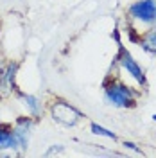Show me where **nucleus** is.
<instances>
[{
  "mask_svg": "<svg viewBox=\"0 0 156 158\" xmlns=\"http://www.w3.org/2000/svg\"><path fill=\"white\" fill-rule=\"evenodd\" d=\"M14 149V133L11 124H0V151Z\"/></svg>",
  "mask_w": 156,
  "mask_h": 158,
  "instance_id": "obj_6",
  "label": "nucleus"
},
{
  "mask_svg": "<svg viewBox=\"0 0 156 158\" xmlns=\"http://www.w3.org/2000/svg\"><path fill=\"white\" fill-rule=\"evenodd\" d=\"M129 15L135 20H142L146 23L156 22V0H138L129 7Z\"/></svg>",
  "mask_w": 156,
  "mask_h": 158,
  "instance_id": "obj_4",
  "label": "nucleus"
},
{
  "mask_svg": "<svg viewBox=\"0 0 156 158\" xmlns=\"http://www.w3.org/2000/svg\"><path fill=\"white\" fill-rule=\"evenodd\" d=\"M49 110H50V115H52V118H54L58 124H61V126H67V128H74L79 120L84 117V115H83V113L76 108V106H72V104H70L68 101L59 99V97H56L52 102H50Z\"/></svg>",
  "mask_w": 156,
  "mask_h": 158,
  "instance_id": "obj_2",
  "label": "nucleus"
},
{
  "mask_svg": "<svg viewBox=\"0 0 156 158\" xmlns=\"http://www.w3.org/2000/svg\"><path fill=\"white\" fill-rule=\"evenodd\" d=\"M104 97L117 108H133L137 102V94L117 77H108L104 81Z\"/></svg>",
  "mask_w": 156,
  "mask_h": 158,
  "instance_id": "obj_1",
  "label": "nucleus"
},
{
  "mask_svg": "<svg viewBox=\"0 0 156 158\" xmlns=\"http://www.w3.org/2000/svg\"><path fill=\"white\" fill-rule=\"evenodd\" d=\"M22 99H23V104L29 108L31 115H32V117H38L39 110H41V102H39L36 97H32V95H22Z\"/></svg>",
  "mask_w": 156,
  "mask_h": 158,
  "instance_id": "obj_7",
  "label": "nucleus"
},
{
  "mask_svg": "<svg viewBox=\"0 0 156 158\" xmlns=\"http://www.w3.org/2000/svg\"><path fill=\"white\" fill-rule=\"evenodd\" d=\"M117 59L118 63L122 65V69L127 70V74H131L133 77L138 81V85H142V86H146L147 85V79H146V74H144V70H142V67L138 65L137 61L133 59V56L127 52L126 49H124V45L118 41V54H117Z\"/></svg>",
  "mask_w": 156,
  "mask_h": 158,
  "instance_id": "obj_3",
  "label": "nucleus"
},
{
  "mask_svg": "<svg viewBox=\"0 0 156 158\" xmlns=\"http://www.w3.org/2000/svg\"><path fill=\"white\" fill-rule=\"evenodd\" d=\"M90 128H92V131H93V133H95V135H102V137H108V138H113V140H115V133H111V131H108L106 128H102V126H99V124H95V122H92V126H90Z\"/></svg>",
  "mask_w": 156,
  "mask_h": 158,
  "instance_id": "obj_8",
  "label": "nucleus"
},
{
  "mask_svg": "<svg viewBox=\"0 0 156 158\" xmlns=\"http://www.w3.org/2000/svg\"><path fill=\"white\" fill-rule=\"evenodd\" d=\"M154 29H156V22H154Z\"/></svg>",
  "mask_w": 156,
  "mask_h": 158,
  "instance_id": "obj_9",
  "label": "nucleus"
},
{
  "mask_svg": "<svg viewBox=\"0 0 156 158\" xmlns=\"http://www.w3.org/2000/svg\"><path fill=\"white\" fill-rule=\"evenodd\" d=\"M138 43L146 52L156 56V29H149L146 32H142L138 38Z\"/></svg>",
  "mask_w": 156,
  "mask_h": 158,
  "instance_id": "obj_5",
  "label": "nucleus"
}]
</instances>
